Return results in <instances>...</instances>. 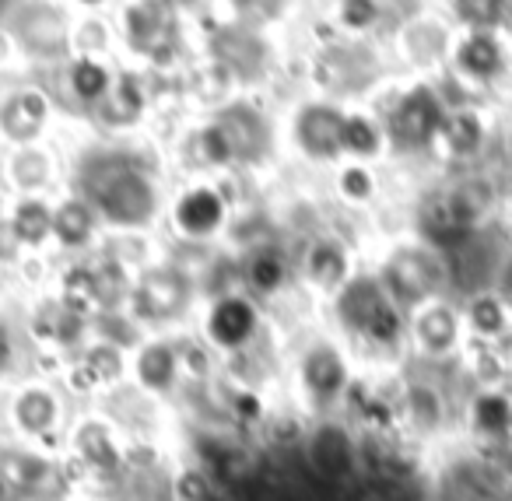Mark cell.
I'll return each mask as SVG.
<instances>
[{
  "label": "cell",
  "instance_id": "83f0119b",
  "mask_svg": "<svg viewBox=\"0 0 512 501\" xmlns=\"http://www.w3.org/2000/svg\"><path fill=\"white\" fill-rule=\"evenodd\" d=\"M8 361H11V340H8V330L0 326V368L8 365Z\"/></svg>",
  "mask_w": 512,
  "mask_h": 501
},
{
  "label": "cell",
  "instance_id": "4316f807",
  "mask_svg": "<svg viewBox=\"0 0 512 501\" xmlns=\"http://www.w3.org/2000/svg\"><path fill=\"white\" fill-rule=\"evenodd\" d=\"M498 288H502V302L512 309V260L502 263V274H498Z\"/></svg>",
  "mask_w": 512,
  "mask_h": 501
},
{
  "label": "cell",
  "instance_id": "52a82bcc",
  "mask_svg": "<svg viewBox=\"0 0 512 501\" xmlns=\"http://www.w3.org/2000/svg\"><path fill=\"white\" fill-rule=\"evenodd\" d=\"M344 137V116L330 106H309L299 116V141L309 148V155H337Z\"/></svg>",
  "mask_w": 512,
  "mask_h": 501
},
{
  "label": "cell",
  "instance_id": "30bf717a",
  "mask_svg": "<svg viewBox=\"0 0 512 501\" xmlns=\"http://www.w3.org/2000/svg\"><path fill=\"white\" fill-rule=\"evenodd\" d=\"M302 375H306L309 393H316L320 400H334V396L344 389V379H348V368H344V358L334 351V347L320 344V347H313V351H309Z\"/></svg>",
  "mask_w": 512,
  "mask_h": 501
},
{
  "label": "cell",
  "instance_id": "7402d4cb",
  "mask_svg": "<svg viewBox=\"0 0 512 501\" xmlns=\"http://www.w3.org/2000/svg\"><path fill=\"white\" fill-rule=\"evenodd\" d=\"M57 417V407L46 393H25L18 400V424L25 431H46Z\"/></svg>",
  "mask_w": 512,
  "mask_h": 501
},
{
  "label": "cell",
  "instance_id": "8fae6325",
  "mask_svg": "<svg viewBox=\"0 0 512 501\" xmlns=\"http://www.w3.org/2000/svg\"><path fill=\"white\" fill-rule=\"evenodd\" d=\"M502 57H505L502 43H498L491 32H474V36L463 39L460 50H456V71L474 81H484L502 71Z\"/></svg>",
  "mask_w": 512,
  "mask_h": 501
},
{
  "label": "cell",
  "instance_id": "d4e9b609",
  "mask_svg": "<svg viewBox=\"0 0 512 501\" xmlns=\"http://www.w3.org/2000/svg\"><path fill=\"white\" fill-rule=\"evenodd\" d=\"M372 172L365 169V165H348V169L341 172V193L351 200V204H362V200L372 197Z\"/></svg>",
  "mask_w": 512,
  "mask_h": 501
},
{
  "label": "cell",
  "instance_id": "8992f818",
  "mask_svg": "<svg viewBox=\"0 0 512 501\" xmlns=\"http://www.w3.org/2000/svg\"><path fill=\"white\" fill-rule=\"evenodd\" d=\"M253 330H256V312H253V305L239 295L221 298V302L214 305L211 319H207V333H211V340L221 347L246 344V340L253 337Z\"/></svg>",
  "mask_w": 512,
  "mask_h": 501
},
{
  "label": "cell",
  "instance_id": "4fadbf2b",
  "mask_svg": "<svg viewBox=\"0 0 512 501\" xmlns=\"http://www.w3.org/2000/svg\"><path fill=\"white\" fill-rule=\"evenodd\" d=\"M53 232H57V239L64 246H85L92 239V214H88V207L78 204V200L64 204L53 214Z\"/></svg>",
  "mask_w": 512,
  "mask_h": 501
},
{
  "label": "cell",
  "instance_id": "9a60e30c",
  "mask_svg": "<svg viewBox=\"0 0 512 501\" xmlns=\"http://www.w3.org/2000/svg\"><path fill=\"white\" fill-rule=\"evenodd\" d=\"M474 428L481 435L502 438L512 428V403L505 396H477L474 400Z\"/></svg>",
  "mask_w": 512,
  "mask_h": 501
},
{
  "label": "cell",
  "instance_id": "f1b7e54d",
  "mask_svg": "<svg viewBox=\"0 0 512 501\" xmlns=\"http://www.w3.org/2000/svg\"><path fill=\"white\" fill-rule=\"evenodd\" d=\"M81 4H92V8H95V4H102V0H81Z\"/></svg>",
  "mask_w": 512,
  "mask_h": 501
},
{
  "label": "cell",
  "instance_id": "7c38bea8",
  "mask_svg": "<svg viewBox=\"0 0 512 501\" xmlns=\"http://www.w3.org/2000/svg\"><path fill=\"white\" fill-rule=\"evenodd\" d=\"M306 270H309V281L316 288H337L344 281V270H348V260L337 246L330 242H320L316 249H309V260H306Z\"/></svg>",
  "mask_w": 512,
  "mask_h": 501
},
{
  "label": "cell",
  "instance_id": "cb8c5ba5",
  "mask_svg": "<svg viewBox=\"0 0 512 501\" xmlns=\"http://www.w3.org/2000/svg\"><path fill=\"white\" fill-rule=\"evenodd\" d=\"M81 449H85V456L92 459L95 466H113L116 463V449L113 442H109V431L106 428H85L81 431Z\"/></svg>",
  "mask_w": 512,
  "mask_h": 501
},
{
  "label": "cell",
  "instance_id": "ffe728a7",
  "mask_svg": "<svg viewBox=\"0 0 512 501\" xmlns=\"http://www.w3.org/2000/svg\"><path fill=\"white\" fill-rule=\"evenodd\" d=\"M379 130L372 120H365V116H348L344 120V137H341V148L351 151V155H376L379 151Z\"/></svg>",
  "mask_w": 512,
  "mask_h": 501
},
{
  "label": "cell",
  "instance_id": "9c48e42d",
  "mask_svg": "<svg viewBox=\"0 0 512 501\" xmlns=\"http://www.w3.org/2000/svg\"><path fill=\"white\" fill-rule=\"evenodd\" d=\"M414 340H418L421 351L428 354H442L453 351L456 344V312L446 309L439 302H428L418 309L414 316Z\"/></svg>",
  "mask_w": 512,
  "mask_h": 501
},
{
  "label": "cell",
  "instance_id": "484cf974",
  "mask_svg": "<svg viewBox=\"0 0 512 501\" xmlns=\"http://www.w3.org/2000/svg\"><path fill=\"white\" fill-rule=\"evenodd\" d=\"M376 18H379L376 0H341V22L348 25V29L362 32V29H369Z\"/></svg>",
  "mask_w": 512,
  "mask_h": 501
},
{
  "label": "cell",
  "instance_id": "d6986e66",
  "mask_svg": "<svg viewBox=\"0 0 512 501\" xmlns=\"http://www.w3.org/2000/svg\"><path fill=\"white\" fill-rule=\"evenodd\" d=\"M71 88L81 99H102L109 92V71L99 60H78L71 71Z\"/></svg>",
  "mask_w": 512,
  "mask_h": 501
},
{
  "label": "cell",
  "instance_id": "ba28073f",
  "mask_svg": "<svg viewBox=\"0 0 512 501\" xmlns=\"http://www.w3.org/2000/svg\"><path fill=\"white\" fill-rule=\"evenodd\" d=\"M309 463L323 473V477H344L355 463V449L344 428L337 424H323L313 438H309Z\"/></svg>",
  "mask_w": 512,
  "mask_h": 501
},
{
  "label": "cell",
  "instance_id": "603a6c76",
  "mask_svg": "<svg viewBox=\"0 0 512 501\" xmlns=\"http://www.w3.org/2000/svg\"><path fill=\"white\" fill-rule=\"evenodd\" d=\"M407 410H411L414 424H418V428H425V431H432L435 424H439V417H442L439 396H435L432 389H425V386L411 389V396H407Z\"/></svg>",
  "mask_w": 512,
  "mask_h": 501
},
{
  "label": "cell",
  "instance_id": "44dd1931",
  "mask_svg": "<svg viewBox=\"0 0 512 501\" xmlns=\"http://www.w3.org/2000/svg\"><path fill=\"white\" fill-rule=\"evenodd\" d=\"M505 319H509V312H505L502 295H477L470 302V326L477 333H502Z\"/></svg>",
  "mask_w": 512,
  "mask_h": 501
},
{
  "label": "cell",
  "instance_id": "3957f363",
  "mask_svg": "<svg viewBox=\"0 0 512 501\" xmlns=\"http://www.w3.org/2000/svg\"><path fill=\"white\" fill-rule=\"evenodd\" d=\"M386 281H390V295L393 302H407L418 305L425 298H432L439 291L442 270L439 263H432L425 253H414V249H404L390 260L386 267Z\"/></svg>",
  "mask_w": 512,
  "mask_h": 501
},
{
  "label": "cell",
  "instance_id": "e0dca14e",
  "mask_svg": "<svg viewBox=\"0 0 512 501\" xmlns=\"http://www.w3.org/2000/svg\"><path fill=\"white\" fill-rule=\"evenodd\" d=\"M442 137H446L453 155H474L481 148V120L474 113H456L442 120Z\"/></svg>",
  "mask_w": 512,
  "mask_h": 501
},
{
  "label": "cell",
  "instance_id": "5bb4252c",
  "mask_svg": "<svg viewBox=\"0 0 512 501\" xmlns=\"http://www.w3.org/2000/svg\"><path fill=\"white\" fill-rule=\"evenodd\" d=\"M246 277L260 295H274V291L285 284V260H281L274 249H260V253L249 256Z\"/></svg>",
  "mask_w": 512,
  "mask_h": 501
},
{
  "label": "cell",
  "instance_id": "5b68a950",
  "mask_svg": "<svg viewBox=\"0 0 512 501\" xmlns=\"http://www.w3.org/2000/svg\"><path fill=\"white\" fill-rule=\"evenodd\" d=\"M225 221V204L214 190L197 186L176 204V228L190 239H207L211 232H218V225Z\"/></svg>",
  "mask_w": 512,
  "mask_h": 501
},
{
  "label": "cell",
  "instance_id": "6da1fadb",
  "mask_svg": "<svg viewBox=\"0 0 512 501\" xmlns=\"http://www.w3.org/2000/svg\"><path fill=\"white\" fill-rule=\"evenodd\" d=\"M92 200L102 207L109 221L116 225H144L155 211V190L141 172L127 169V165H106L95 169L92 179Z\"/></svg>",
  "mask_w": 512,
  "mask_h": 501
},
{
  "label": "cell",
  "instance_id": "ac0fdd59",
  "mask_svg": "<svg viewBox=\"0 0 512 501\" xmlns=\"http://www.w3.org/2000/svg\"><path fill=\"white\" fill-rule=\"evenodd\" d=\"M15 235L22 242H43L46 235L53 232V214L46 211V204H39V200H32V204H22L15 214Z\"/></svg>",
  "mask_w": 512,
  "mask_h": 501
},
{
  "label": "cell",
  "instance_id": "7a4b0ae2",
  "mask_svg": "<svg viewBox=\"0 0 512 501\" xmlns=\"http://www.w3.org/2000/svg\"><path fill=\"white\" fill-rule=\"evenodd\" d=\"M337 309H341L344 323L351 330H358L365 340L372 344H397L400 340V312L397 302H393L390 291H383L376 281L362 277V281H351L348 288L337 298Z\"/></svg>",
  "mask_w": 512,
  "mask_h": 501
},
{
  "label": "cell",
  "instance_id": "277c9868",
  "mask_svg": "<svg viewBox=\"0 0 512 501\" xmlns=\"http://www.w3.org/2000/svg\"><path fill=\"white\" fill-rule=\"evenodd\" d=\"M442 109L432 92H411L390 116V137L404 148H421L442 130Z\"/></svg>",
  "mask_w": 512,
  "mask_h": 501
},
{
  "label": "cell",
  "instance_id": "2e32d148",
  "mask_svg": "<svg viewBox=\"0 0 512 501\" xmlns=\"http://www.w3.org/2000/svg\"><path fill=\"white\" fill-rule=\"evenodd\" d=\"M137 372H141V382L151 389H165L176 375V354L165 344H151L141 351V361H137Z\"/></svg>",
  "mask_w": 512,
  "mask_h": 501
}]
</instances>
